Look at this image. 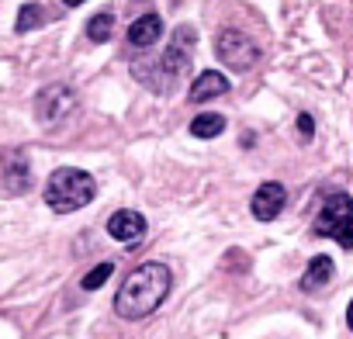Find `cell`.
<instances>
[{"instance_id":"6da1fadb","label":"cell","mask_w":353,"mask_h":339,"mask_svg":"<svg viewBox=\"0 0 353 339\" xmlns=\"http://www.w3.org/2000/svg\"><path fill=\"white\" fill-rule=\"evenodd\" d=\"M170 287H173V274H170L166 263H159V260L139 263V267L121 280V287H118V294H114V311H118V318L139 322V318L152 315V311L166 301Z\"/></svg>"},{"instance_id":"7a4b0ae2","label":"cell","mask_w":353,"mask_h":339,"mask_svg":"<svg viewBox=\"0 0 353 339\" xmlns=\"http://www.w3.org/2000/svg\"><path fill=\"white\" fill-rule=\"evenodd\" d=\"M97 198V184L87 170H77V166H59L56 174L49 177L46 184V205L59 215H70V212H80L83 205H90Z\"/></svg>"},{"instance_id":"3957f363","label":"cell","mask_w":353,"mask_h":339,"mask_svg":"<svg viewBox=\"0 0 353 339\" xmlns=\"http://www.w3.org/2000/svg\"><path fill=\"white\" fill-rule=\"evenodd\" d=\"M312 232L315 236H325V239H336L343 249H353V198L336 191L322 201L315 222H312Z\"/></svg>"},{"instance_id":"277c9868","label":"cell","mask_w":353,"mask_h":339,"mask_svg":"<svg viewBox=\"0 0 353 339\" xmlns=\"http://www.w3.org/2000/svg\"><path fill=\"white\" fill-rule=\"evenodd\" d=\"M194 42H198V32H194L191 25H181V28L173 32L166 52H163L159 63H156V70L166 73V90H173V83L181 80V73H188V66H191V52H194Z\"/></svg>"},{"instance_id":"5b68a950","label":"cell","mask_w":353,"mask_h":339,"mask_svg":"<svg viewBox=\"0 0 353 339\" xmlns=\"http://www.w3.org/2000/svg\"><path fill=\"white\" fill-rule=\"evenodd\" d=\"M215 56H219L229 70L246 73V70H253V66L260 63V45H256L250 35H243V32H236V28H225V32H219V39H215Z\"/></svg>"},{"instance_id":"8992f818","label":"cell","mask_w":353,"mask_h":339,"mask_svg":"<svg viewBox=\"0 0 353 339\" xmlns=\"http://www.w3.org/2000/svg\"><path fill=\"white\" fill-rule=\"evenodd\" d=\"M77 111V94L66 83H49L35 94V118L42 125H63Z\"/></svg>"},{"instance_id":"52a82bcc","label":"cell","mask_w":353,"mask_h":339,"mask_svg":"<svg viewBox=\"0 0 353 339\" xmlns=\"http://www.w3.org/2000/svg\"><path fill=\"white\" fill-rule=\"evenodd\" d=\"M284 205H288V191H284V184L267 181V184L256 187V194H253V201H250V212H253L256 222H274V218L284 212Z\"/></svg>"},{"instance_id":"ba28073f","label":"cell","mask_w":353,"mask_h":339,"mask_svg":"<svg viewBox=\"0 0 353 339\" xmlns=\"http://www.w3.org/2000/svg\"><path fill=\"white\" fill-rule=\"evenodd\" d=\"M108 236L118 239V243H125V246H139L142 236H145V218H142L139 212L121 208V212H114V215L108 218Z\"/></svg>"},{"instance_id":"9c48e42d","label":"cell","mask_w":353,"mask_h":339,"mask_svg":"<svg viewBox=\"0 0 353 339\" xmlns=\"http://www.w3.org/2000/svg\"><path fill=\"white\" fill-rule=\"evenodd\" d=\"M32 187V166L25 152H8L4 156V191L8 194H25Z\"/></svg>"},{"instance_id":"30bf717a","label":"cell","mask_w":353,"mask_h":339,"mask_svg":"<svg viewBox=\"0 0 353 339\" xmlns=\"http://www.w3.org/2000/svg\"><path fill=\"white\" fill-rule=\"evenodd\" d=\"M159 35H163V18H159L156 11H145L142 18L132 21V28H128V45H132V49H152V45L159 42Z\"/></svg>"},{"instance_id":"8fae6325","label":"cell","mask_w":353,"mask_h":339,"mask_svg":"<svg viewBox=\"0 0 353 339\" xmlns=\"http://www.w3.org/2000/svg\"><path fill=\"white\" fill-rule=\"evenodd\" d=\"M222 94H229V80H225L222 73H215V70L198 73V80H194V83H191V90H188V97H191L194 104L215 101V97H222Z\"/></svg>"},{"instance_id":"7c38bea8","label":"cell","mask_w":353,"mask_h":339,"mask_svg":"<svg viewBox=\"0 0 353 339\" xmlns=\"http://www.w3.org/2000/svg\"><path fill=\"white\" fill-rule=\"evenodd\" d=\"M332 274H336V263H332L329 256H312V263L305 267L298 287H301V291H322V287L332 280Z\"/></svg>"},{"instance_id":"4fadbf2b","label":"cell","mask_w":353,"mask_h":339,"mask_svg":"<svg viewBox=\"0 0 353 339\" xmlns=\"http://www.w3.org/2000/svg\"><path fill=\"white\" fill-rule=\"evenodd\" d=\"M222 132H225V118L215 114V111H205V114H198L191 121V135L194 138H219Z\"/></svg>"},{"instance_id":"5bb4252c","label":"cell","mask_w":353,"mask_h":339,"mask_svg":"<svg viewBox=\"0 0 353 339\" xmlns=\"http://www.w3.org/2000/svg\"><path fill=\"white\" fill-rule=\"evenodd\" d=\"M46 21H49V11H46L42 4H25V8L18 11L14 32H18V35H25V32H35V28H42Z\"/></svg>"},{"instance_id":"9a60e30c","label":"cell","mask_w":353,"mask_h":339,"mask_svg":"<svg viewBox=\"0 0 353 339\" xmlns=\"http://www.w3.org/2000/svg\"><path fill=\"white\" fill-rule=\"evenodd\" d=\"M111 35H114V14L111 11H101V14H94L87 21V39L90 42H108Z\"/></svg>"},{"instance_id":"2e32d148","label":"cell","mask_w":353,"mask_h":339,"mask_svg":"<svg viewBox=\"0 0 353 339\" xmlns=\"http://www.w3.org/2000/svg\"><path fill=\"white\" fill-rule=\"evenodd\" d=\"M111 274H114V263H108V260H104V263H97L90 274H83L80 287H83V291H97V287H101V284H104Z\"/></svg>"},{"instance_id":"e0dca14e","label":"cell","mask_w":353,"mask_h":339,"mask_svg":"<svg viewBox=\"0 0 353 339\" xmlns=\"http://www.w3.org/2000/svg\"><path fill=\"white\" fill-rule=\"evenodd\" d=\"M294 128H298V135L305 138V142H312V135H315V121H312V114H298V121H294Z\"/></svg>"},{"instance_id":"ac0fdd59","label":"cell","mask_w":353,"mask_h":339,"mask_svg":"<svg viewBox=\"0 0 353 339\" xmlns=\"http://www.w3.org/2000/svg\"><path fill=\"white\" fill-rule=\"evenodd\" d=\"M346 325L353 329V301H350V308H346Z\"/></svg>"},{"instance_id":"d6986e66","label":"cell","mask_w":353,"mask_h":339,"mask_svg":"<svg viewBox=\"0 0 353 339\" xmlns=\"http://www.w3.org/2000/svg\"><path fill=\"white\" fill-rule=\"evenodd\" d=\"M66 8H80V4H87V0H63Z\"/></svg>"}]
</instances>
